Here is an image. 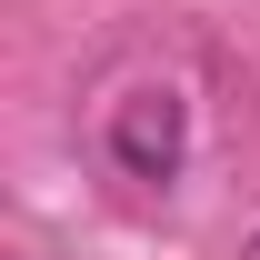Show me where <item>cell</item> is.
<instances>
[{"label":"cell","mask_w":260,"mask_h":260,"mask_svg":"<svg viewBox=\"0 0 260 260\" xmlns=\"http://www.w3.org/2000/svg\"><path fill=\"white\" fill-rule=\"evenodd\" d=\"M110 160H120V180H140V190H170L180 180V160H190V100L170 90V80H140V90L110 110Z\"/></svg>","instance_id":"6da1fadb"},{"label":"cell","mask_w":260,"mask_h":260,"mask_svg":"<svg viewBox=\"0 0 260 260\" xmlns=\"http://www.w3.org/2000/svg\"><path fill=\"white\" fill-rule=\"evenodd\" d=\"M250 260H260V230H250Z\"/></svg>","instance_id":"7a4b0ae2"}]
</instances>
